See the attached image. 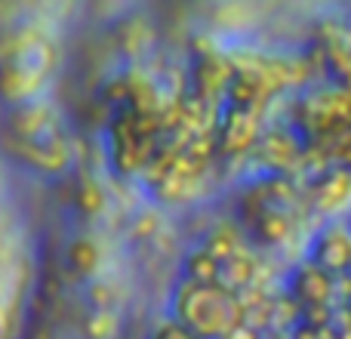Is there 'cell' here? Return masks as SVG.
<instances>
[{
	"label": "cell",
	"instance_id": "obj_1",
	"mask_svg": "<svg viewBox=\"0 0 351 339\" xmlns=\"http://www.w3.org/2000/svg\"><path fill=\"white\" fill-rule=\"evenodd\" d=\"M173 318L197 339H225L243 324V305L237 293L219 284H191L182 278L173 293Z\"/></svg>",
	"mask_w": 351,
	"mask_h": 339
},
{
	"label": "cell",
	"instance_id": "obj_2",
	"mask_svg": "<svg viewBox=\"0 0 351 339\" xmlns=\"http://www.w3.org/2000/svg\"><path fill=\"white\" fill-rule=\"evenodd\" d=\"M114 158L123 170H139L152 164L154 139H152V124H148L145 111L130 108L121 115V121L114 127Z\"/></svg>",
	"mask_w": 351,
	"mask_h": 339
},
{
	"label": "cell",
	"instance_id": "obj_3",
	"mask_svg": "<svg viewBox=\"0 0 351 339\" xmlns=\"http://www.w3.org/2000/svg\"><path fill=\"white\" fill-rule=\"evenodd\" d=\"M308 259L315 262V266H321L327 274H333V278L351 272V225H348V219L327 222L317 231Z\"/></svg>",
	"mask_w": 351,
	"mask_h": 339
},
{
	"label": "cell",
	"instance_id": "obj_4",
	"mask_svg": "<svg viewBox=\"0 0 351 339\" xmlns=\"http://www.w3.org/2000/svg\"><path fill=\"white\" fill-rule=\"evenodd\" d=\"M262 130H259V115L250 108H237L228 105L222 127H219V152L222 154H247L259 145Z\"/></svg>",
	"mask_w": 351,
	"mask_h": 339
},
{
	"label": "cell",
	"instance_id": "obj_5",
	"mask_svg": "<svg viewBox=\"0 0 351 339\" xmlns=\"http://www.w3.org/2000/svg\"><path fill=\"white\" fill-rule=\"evenodd\" d=\"M333 274H327L321 266H315L311 259H305L302 266H296V272L290 274V293L299 305H336L333 296Z\"/></svg>",
	"mask_w": 351,
	"mask_h": 339
},
{
	"label": "cell",
	"instance_id": "obj_6",
	"mask_svg": "<svg viewBox=\"0 0 351 339\" xmlns=\"http://www.w3.org/2000/svg\"><path fill=\"white\" fill-rule=\"evenodd\" d=\"M256 152H259L262 164L268 170H274V176L290 173V167L302 161V145H299V139L290 133V130L265 133L259 139V145H256Z\"/></svg>",
	"mask_w": 351,
	"mask_h": 339
},
{
	"label": "cell",
	"instance_id": "obj_7",
	"mask_svg": "<svg viewBox=\"0 0 351 339\" xmlns=\"http://www.w3.org/2000/svg\"><path fill=\"white\" fill-rule=\"evenodd\" d=\"M351 198V170L336 164L317 173L315 185H311V204L321 210H339Z\"/></svg>",
	"mask_w": 351,
	"mask_h": 339
},
{
	"label": "cell",
	"instance_id": "obj_8",
	"mask_svg": "<svg viewBox=\"0 0 351 339\" xmlns=\"http://www.w3.org/2000/svg\"><path fill=\"white\" fill-rule=\"evenodd\" d=\"M200 247L210 250V253L216 256L219 262H228V259H234L237 253L250 250L243 229H241V225H231V222H219L216 229H213L210 235L204 237V244H200Z\"/></svg>",
	"mask_w": 351,
	"mask_h": 339
},
{
	"label": "cell",
	"instance_id": "obj_9",
	"mask_svg": "<svg viewBox=\"0 0 351 339\" xmlns=\"http://www.w3.org/2000/svg\"><path fill=\"white\" fill-rule=\"evenodd\" d=\"M219 274H222V262L204 247H194L182 262V278L191 284H219Z\"/></svg>",
	"mask_w": 351,
	"mask_h": 339
},
{
	"label": "cell",
	"instance_id": "obj_10",
	"mask_svg": "<svg viewBox=\"0 0 351 339\" xmlns=\"http://www.w3.org/2000/svg\"><path fill=\"white\" fill-rule=\"evenodd\" d=\"M152 339H197V336H194L182 321H176V318L170 315L152 330Z\"/></svg>",
	"mask_w": 351,
	"mask_h": 339
},
{
	"label": "cell",
	"instance_id": "obj_11",
	"mask_svg": "<svg viewBox=\"0 0 351 339\" xmlns=\"http://www.w3.org/2000/svg\"><path fill=\"white\" fill-rule=\"evenodd\" d=\"M290 339H339V336H336V327H311V324H299V327H293Z\"/></svg>",
	"mask_w": 351,
	"mask_h": 339
},
{
	"label": "cell",
	"instance_id": "obj_12",
	"mask_svg": "<svg viewBox=\"0 0 351 339\" xmlns=\"http://www.w3.org/2000/svg\"><path fill=\"white\" fill-rule=\"evenodd\" d=\"M93 256H96V253H93V247H90L86 241H84V244H74V250H71L74 266H77V262H84V268H86V262H90Z\"/></svg>",
	"mask_w": 351,
	"mask_h": 339
},
{
	"label": "cell",
	"instance_id": "obj_13",
	"mask_svg": "<svg viewBox=\"0 0 351 339\" xmlns=\"http://www.w3.org/2000/svg\"><path fill=\"white\" fill-rule=\"evenodd\" d=\"M225 339H265V336H262L259 330H253L250 324H241V327H234Z\"/></svg>",
	"mask_w": 351,
	"mask_h": 339
},
{
	"label": "cell",
	"instance_id": "obj_14",
	"mask_svg": "<svg viewBox=\"0 0 351 339\" xmlns=\"http://www.w3.org/2000/svg\"><path fill=\"white\" fill-rule=\"evenodd\" d=\"M348 225H351V216H348Z\"/></svg>",
	"mask_w": 351,
	"mask_h": 339
},
{
	"label": "cell",
	"instance_id": "obj_15",
	"mask_svg": "<svg viewBox=\"0 0 351 339\" xmlns=\"http://www.w3.org/2000/svg\"><path fill=\"white\" fill-rule=\"evenodd\" d=\"M348 305H351V303H348Z\"/></svg>",
	"mask_w": 351,
	"mask_h": 339
}]
</instances>
